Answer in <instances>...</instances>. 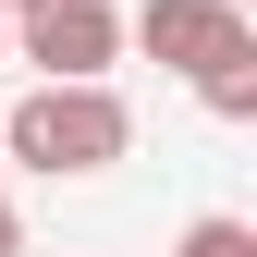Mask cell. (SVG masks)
<instances>
[{
  "instance_id": "cell-7",
  "label": "cell",
  "mask_w": 257,
  "mask_h": 257,
  "mask_svg": "<svg viewBox=\"0 0 257 257\" xmlns=\"http://www.w3.org/2000/svg\"><path fill=\"white\" fill-rule=\"evenodd\" d=\"M0 13H25V0H0Z\"/></svg>"
},
{
  "instance_id": "cell-1",
  "label": "cell",
  "mask_w": 257,
  "mask_h": 257,
  "mask_svg": "<svg viewBox=\"0 0 257 257\" xmlns=\"http://www.w3.org/2000/svg\"><path fill=\"white\" fill-rule=\"evenodd\" d=\"M0 147L25 159V172H110L122 147H135V110L110 98V74H86V86H37V98H13L0 110Z\"/></svg>"
},
{
  "instance_id": "cell-3",
  "label": "cell",
  "mask_w": 257,
  "mask_h": 257,
  "mask_svg": "<svg viewBox=\"0 0 257 257\" xmlns=\"http://www.w3.org/2000/svg\"><path fill=\"white\" fill-rule=\"evenodd\" d=\"M233 25H245L233 0H147V13L122 25V37H135L147 61H172V74H196V61H208L220 37H233Z\"/></svg>"
},
{
  "instance_id": "cell-4",
  "label": "cell",
  "mask_w": 257,
  "mask_h": 257,
  "mask_svg": "<svg viewBox=\"0 0 257 257\" xmlns=\"http://www.w3.org/2000/svg\"><path fill=\"white\" fill-rule=\"evenodd\" d=\"M196 98H208L220 122H257V25H233V37L196 61Z\"/></svg>"
},
{
  "instance_id": "cell-5",
  "label": "cell",
  "mask_w": 257,
  "mask_h": 257,
  "mask_svg": "<svg viewBox=\"0 0 257 257\" xmlns=\"http://www.w3.org/2000/svg\"><path fill=\"white\" fill-rule=\"evenodd\" d=\"M172 257H257V233H245V220H184Z\"/></svg>"
},
{
  "instance_id": "cell-6",
  "label": "cell",
  "mask_w": 257,
  "mask_h": 257,
  "mask_svg": "<svg viewBox=\"0 0 257 257\" xmlns=\"http://www.w3.org/2000/svg\"><path fill=\"white\" fill-rule=\"evenodd\" d=\"M0 257H25V220H13V196H0Z\"/></svg>"
},
{
  "instance_id": "cell-2",
  "label": "cell",
  "mask_w": 257,
  "mask_h": 257,
  "mask_svg": "<svg viewBox=\"0 0 257 257\" xmlns=\"http://www.w3.org/2000/svg\"><path fill=\"white\" fill-rule=\"evenodd\" d=\"M25 61H37L49 86H86L122 61V13L110 0H25Z\"/></svg>"
}]
</instances>
